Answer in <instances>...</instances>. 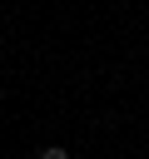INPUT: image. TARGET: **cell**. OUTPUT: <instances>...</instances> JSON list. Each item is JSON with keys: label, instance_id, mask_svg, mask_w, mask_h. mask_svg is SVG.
Segmentation results:
<instances>
[{"label": "cell", "instance_id": "1", "mask_svg": "<svg viewBox=\"0 0 149 159\" xmlns=\"http://www.w3.org/2000/svg\"><path fill=\"white\" fill-rule=\"evenodd\" d=\"M40 159H70V149H60V144H50V149H40Z\"/></svg>", "mask_w": 149, "mask_h": 159}, {"label": "cell", "instance_id": "2", "mask_svg": "<svg viewBox=\"0 0 149 159\" xmlns=\"http://www.w3.org/2000/svg\"><path fill=\"white\" fill-rule=\"evenodd\" d=\"M0 99H5V89H0Z\"/></svg>", "mask_w": 149, "mask_h": 159}]
</instances>
